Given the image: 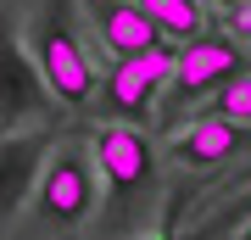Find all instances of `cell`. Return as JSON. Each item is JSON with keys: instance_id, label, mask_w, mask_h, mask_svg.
<instances>
[{"instance_id": "1", "label": "cell", "mask_w": 251, "mask_h": 240, "mask_svg": "<svg viewBox=\"0 0 251 240\" xmlns=\"http://www.w3.org/2000/svg\"><path fill=\"white\" fill-rule=\"evenodd\" d=\"M100 179H106V229H134V218L145 213L156 190V140L134 123H100L90 134Z\"/></svg>"}, {"instance_id": "2", "label": "cell", "mask_w": 251, "mask_h": 240, "mask_svg": "<svg viewBox=\"0 0 251 240\" xmlns=\"http://www.w3.org/2000/svg\"><path fill=\"white\" fill-rule=\"evenodd\" d=\"M28 51H34V62H39L50 95L62 101V107H73V112L90 107V95H95L100 79H95V62H90V51H84L78 28H73V6L67 0H50V6L34 17Z\"/></svg>"}, {"instance_id": "3", "label": "cell", "mask_w": 251, "mask_h": 240, "mask_svg": "<svg viewBox=\"0 0 251 240\" xmlns=\"http://www.w3.org/2000/svg\"><path fill=\"white\" fill-rule=\"evenodd\" d=\"M106 179H100L95 145H62L56 157L39 162V190H34V218L45 229H78L84 218L100 207Z\"/></svg>"}, {"instance_id": "4", "label": "cell", "mask_w": 251, "mask_h": 240, "mask_svg": "<svg viewBox=\"0 0 251 240\" xmlns=\"http://www.w3.org/2000/svg\"><path fill=\"white\" fill-rule=\"evenodd\" d=\"M246 73V51H240V39H229V34H196V39H184L179 45V73H173V84H168V107H162V123L173 129V112L184 107V101H201V95H218L229 79H240Z\"/></svg>"}, {"instance_id": "5", "label": "cell", "mask_w": 251, "mask_h": 240, "mask_svg": "<svg viewBox=\"0 0 251 240\" xmlns=\"http://www.w3.org/2000/svg\"><path fill=\"white\" fill-rule=\"evenodd\" d=\"M173 73H179V51L162 39L156 51L112 56L106 79H100V95H106V107H112V112H123V117H151V112H156V101L168 95Z\"/></svg>"}, {"instance_id": "6", "label": "cell", "mask_w": 251, "mask_h": 240, "mask_svg": "<svg viewBox=\"0 0 251 240\" xmlns=\"http://www.w3.org/2000/svg\"><path fill=\"white\" fill-rule=\"evenodd\" d=\"M240 151H251V123L246 117H229V112L196 117L190 129L168 134V157L184 162V168H218V162H234Z\"/></svg>"}, {"instance_id": "7", "label": "cell", "mask_w": 251, "mask_h": 240, "mask_svg": "<svg viewBox=\"0 0 251 240\" xmlns=\"http://www.w3.org/2000/svg\"><path fill=\"white\" fill-rule=\"evenodd\" d=\"M84 11H90L95 34L112 56H140V51H156L168 39L162 23L145 11V0H84Z\"/></svg>"}, {"instance_id": "8", "label": "cell", "mask_w": 251, "mask_h": 240, "mask_svg": "<svg viewBox=\"0 0 251 240\" xmlns=\"http://www.w3.org/2000/svg\"><path fill=\"white\" fill-rule=\"evenodd\" d=\"M50 95V84H45V73H39L34 62V51H17V45H6V129H17L34 107H45Z\"/></svg>"}, {"instance_id": "9", "label": "cell", "mask_w": 251, "mask_h": 240, "mask_svg": "<svg viewBox=\"0 0 251 240\" xmlns=\"http://www.w3.org/2000/svg\"><path fill=\"white\" fill-rule=\"evenodd\" d=\"M45 145H50V134H34V140H28L23 129H6V196H0L6 218L23 207L28 179H39V173H28V168H34V157H45Z\"/></svg>"}, {"instance_id": "10", "label": "cell", "mask_w": 251, "mask_h": 240, "mask_svg": "<svg viewBox=\"0 0 251 240\" xmlns=\"http://www.w3.org/2000/svg\"><path fill=\"white\" fill-rule=\"evenodd\" d=\"M145 11L162 23V34L168 39H196V34H206V6L201 0H145Z\"/></svg>"}, {"instance_id": "11", "label": "cell", "mask_w": 251, "mask_h": 240, "mask_svg": "<svg viewBox=\"0 0 251 240\" xmlns=\"http://www.w3.org/2000/svg\"><path fill=\"white\" fill-rule=\"evenodd\" d=\"M212 112H229V117H246V123H251V67L212 95Z\"/></svg>"}, {"instance_id": "12", "label": "cell", "mask_w": 251, "mask_h": 240, "mask_svg": "<svg viewBox=\"0 0 251 240\" xmlns=\"http://www.w3.org/2000/svg\"><path fill=\"white\" fill-rule=\"evenodd\" d=\"M212 6H224V11H240V6H251V0H212Z\"/></svg>"}, {"instance_id": "13", "label": "cell", "mask_w": 251, "mask_h": 240, "mask_svg": "<svg viewBox=\"0 0 251 240\" xmlns=\"http://www.w3.org/2000/svg\"><path fill=\"white\" fill-rule=\"evenodd\" d=\"M246 240H251V223H246Z\"/></svg>"}]
</instances>
